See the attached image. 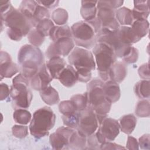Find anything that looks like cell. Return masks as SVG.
Returning a JSON list of instances; mask_svg holds the SVG:
<instances>
[{"label": "cell", "instance_id": "cell-20", "mask_svg": "<svg viewBox=\"0 0 150 150\" xmlns=\"http://www.w3.org/2000/svg\"><path fill=\"white\" fill-rule=\"evenodd\" d=\"M97 1H81L80 14L85 21L89 22L97 17Z\"/></svg>", "mask_w": 150, "mask_h": 150}, {"label": "cell", "instance_id": "cell-5", "mask_svg": "<svg viewBox=\"0 0 150 150\" xmlns=\"http://www.w3.org/2000/svg\"><path fill=\"white\" fill-rule=\"evenodd\" d=\"M55 121L56 115L49 107L40 108L33 113L29 125L30 133L38 139L48 135L49 131L53 128Z\"/></svg>", "mask_w": 150, "mask_h": 150}, {"label": "cell", "instance_id": "cell-6", "mask_svg": "<svg viewBox=\"0 0 150 150\" xmlns=\"http://www.w3.org/2000/svg\"><path fill=\"white\" fill-rule=\"evenodd\" d=\"M29 85V80L21 73L13 79L12 85L10 88V96L14 110L26 109L29 107L33 97Z\"/></svg>", "mask_w": 150, "mask_h": 150}, {"label": "cell", "instance_id": "cell-22", "mask_svg": "<svg viewBox=\"0 0 150 150\" xmlns=\"http://www.w3.org/2000/svg\"><path fill=\"white\" fill-rule=\"evenodd\" d=\"M127 74V67L124 63L115 62L111 67L109 79L117 83H121Z\"/></svg>", "mask_w": 150, "mask_h": 150}, {"label": "cell", "instance_id": "cell-37", "mask_svg": "<svg viewBox=\"0 0 150 150\" xmlns=\"http://www.w3.org/2000/svg\"><path fill=\"white\" fill-rule=\"evenodd\" d=\"M70 100L73 103L78 112L83 111L87 107V98L86 93L74 94L71 96Z\"/></svg>", "mask_w": 150, "mask_h": 150}, {"label": "cell", "instance_id": "cell-26", "mask_svg": "<svg viewBox=\"0 0 150 150\" xmlns=\"http://www.w3.org/2000/svg\"><path fill=\"white\" fill-rule=\"evenodd\" d=\"M115 13L116 19L120 25L131 26L135 21L132 10L128 8H120L116 10Z\"/></svg>", "mask_w": 150, "mask_h": 150}, {"label": "cell", "instance_id": "cell-28", "mask_svg": "<svg viewBox=\"0 0 150 150\" xmlns=\"http://www.w3.org/2000/svg\"><path fill=\"white\" fill-rule=\"evenodd\" d=\"M50 39L55 42L64 38H72L71 28L67 25L53 26L49 32Z\"/></svg>", "mask_w": 150, "mask_h": 150}, {"label": "cell", "instance_id": "cell-10", "mask_svg": "<svg viewBox=\"0 0 150 150\" xmlns=\"http://www.w3.org/2000/svg\"><path fill=\"white\" fill-rule=\"evenodd\" d=\"M97 8V18L101 24V29L116 31L120 25L116 19L114 9L108 6L105 1H98Z\"/></svg>", "mask_w": 150, "mask_h": 150}, {"label": "cell", "instance_id": "cell-25", "mask_svg": "<svg viewBox=\"0 0 150 150\" xmlns=\"http://www.w3.org/2000/svg\"><path fill=\"white\" fill-rule=\"evenodd\" d=\"M137 118L132 114L124 115L120 118V129L126 134H131L137 125Z\"/></svg>", "mask_w": 150, "mask_h": 150}, {"label": "cell", "instance_id": "cell-12", "mask_svg": "<svg viewBox=\"0 0 150 150\" xmlns=\"http://www.w3.org/2000/svg\"><path fill=\"white\" fill-rule=\"evenodd\" d=\"M74 42L72 38H64L53 42L46 50L45 55L49 59L54 57H65L73 50Z\"/></svg>", "mask_w": 150, "mask_h": 150}, {"label": "cell", "instance_id": "cell-39", "mask_svg": "<svg viewBox=\"0 0 150 150\" xmlns=\"http://www.w3.org/2000/svg\"><path fill=\"white\" fill-rule=\"evenodd\" d=\"M53 26H54V22L50 19L47 18L40 21L35 28L46 37L49 35V32Z\"/></svg>", "mask_w": 150, "mask_h": 150}, {"label": "cell", "instance_id": "cell-15", "mask_svg": "<svg viewBox=\"0 0 150 150\" xmlns=\"http://www.w3.org/2000/svg\"><path fill=\"white\" fill-rule=\"evenodd\" d=\"M53 79L47 69L46 63H44L40 67L38 72L30 79V86L33 90L40 91L50 85V83Z\"/></svg>", "mask_w": 150, "mask_h": 150}, {"label": "cell", "instance_id": "cell-9", "mask_svg": "<svg viewBox=\"0 0 150 150\" xmlns=\"http://www.w3.org/2000/svg\"><path fill=\"white\" fill-rule=\"evenodd\" d=\"M96 43H103L108 46L118 58H122L132 46L123 44L118 39L116 31L104 29H101L96 34Z\"/></svg>", "mask_w": 150, "mask_h": 150}, {"label": "cell", "instance_id": "cell-29", "mask_svg": "<svg viewBox=\"0 0 150 150\" xmlns=\"http://www.w3.org/2000/svg\"><path fill=\"white\" fill-rule=\"evenodd\" d=\"M86 145L87 137L74 130L70 138L69 147L72 149H84Z\"/></svg>", "mask_w": 150, "mask_h": 150}, {"label": "cell", "instance_id": "cell-44", "mask_svg": "<svg viewBox=\"0 0 150 150\" xmlns=\"http://www.w3.org/2000/svg\"><path fill=\"white\" fill-rule=\"evenodd\" d=\"M139 77L143 80H149V63H146L141 65L138 70Z\"/></svg>", "mask_w": 150, "mask_h": 150}, {"label": "cell", "instance_id": "cell-43", "mask_svg": "<svg viewBox=\"0 0 150 150\" xmlns=\"http://www.w3.org/2000/svg\"><path fill=\"white\" fill-rule=\"evenodd\" d=\"M90 149H100V144L98 142L95 132L87 137V145Z\"/></svg>", "mask_w": 150, "mask_h": 150}, {"label": "cell", "instance_id": "cell-41", "mask_svg": "<svg viewBox=\"0 0 150 150\" xmlns=\"http://www.w3.org/2000/svg\"><path fill=\"white\" fill-rule=\"evenodd\" d=\"M139 56L138 49L133 46H131L127 53L122 58L124 63L132 64L137 62Z\"/></svg>", "mask_w": 150, "mask_h": 150}, {"label": "cell", "instance_id": "cell-16", "mask_svg": "<svg viewBox=\"0 0 150 150\" xmlns=\"http://www.w3.org/2000/svg\"><path fill=\"white\" fill-rule=\"evenodd\" d=\"M19 71L18 66L12 62L11 55L5 51H1L0 76L3 78H11Z\"/></svg>", "mask_w": 150, "mask_h": 150}, {"label": "cell", "instance_id": "cell-49", "mask_svg": "<svg viewBox=\"0 0 150 150\" xmlns=\"http://www.w3.org/2000/svg\"><path fill=\"white\" fill-rule=\"evenodd\" d=\"M37 2L43 6L47 9H51V8H54L56 6H57L59 4V1H44V0H41V1H37Z\"/></svg>", "mask_w": 150, "mask_h": 150}, {"label": "cell", "instance_id": "cell-23", "mask_svg": "<svg viewBox=\"0 0 150 150\" xmlns=\"http://www.w3.org/2000/svg\"><path fill=\"white\" fill-rule=\"evenodd\" d=\"M134 21L146 19L149 15L148 1H134V8L132 9Z\"/></svg>", "mask_w": 150, "mask_h": 150}, {"label": "cell", "instance_id": "cell-42", "mask_svg": "<svg viewBox=\"0 0 150 150\" xmlns=\"http://www.w3.org/2000/svg\"><path fill=\"white\" fill-rule=\"evenodd\" d=\"M13 135L18 138H25L28 135V128L25 125H14L12 128Z\"/></svg>", "mask_w": 150, "mask_h": 150}, {"label": "cell", "instance_id": "cell-21", "mask_svg": "<svg viewBox=\"0 0 150 150\" xmlns=\"http://www.w3.org/2000/svg\"><path fill=\"white\" fill-rule=\"evenodd\" d=\"M66 62L61 57H52L46 62L47 69L53 79H58L61 71L64 69Z\"/></svg>", "mask_w": 150, "mask_h": 150}, {"label": "cell", "instance_id": "cell-1", "mask_svg": "<svg viewBox=\"0 0 150 150\" xmlns=\"http://www.w3.org/2000/svg\"><path fill=\"white\" fill-rule=\"evenodd\" d=\"M104 81L100 79H94L87 84L85 93L87 98V107H90L96 113L98 124L107 117L111 104L105 97L103 86Z\"/></svg>", "mask_w": 150, "mask_h": 150}, {"label": "cell", "instance_id": "cell-3", "mask_svg": "<svg viewBox=\"0 0 150 150\" xmlns=\"http://www.w3.org/2000/svg\"><path fill=\"white\" fill-rule=\"evenodd\" d=\"M18 62L20 66V73L30 80L44 64V56L39 47L25 45L18 51Z\"/></svg>", "mask_w": 150, "mask_h": 150}, {"label": "cell", "instance_id": "cell-45", "mask_svg": "<svg viewBox=\"0 0 150 150\" xmlns=\"http://www.w3.org/2000/svg\"><path fill=\"white\" fill-rule=\"evenodd\" d=\"M138 145L140 146L142 149H149L150 145V138L149 134H146L141 136L139 138L138 141Z\"/></svg>", "mask_w": 150, "mask_h": 150}, {"label": "cell", "instance_id": "cell-51", "mask_svg": "<svg viewBox=\"0 0 150 150\" xmlns=\"http://www.w3.org/2000/svg\"><path fill=\"white\" fill-rule=\"evenodd\" d=\"M106 4L113 9L120 8L124 3V1H105Z\"/></svg>", "mask_w": 150, "mask_h": 150}, {"label": "cell", "instance_id": "cell-34", "mask_svg": "<svg viewBox=\"0 0 150 150\" xmlns=\"http://www.w3.org/2000/svg\"><path fill=\"white\" fill-rule=\"evenodd\" d=\"M69 15L67 11L63 8H57L52 13V19L57 26L64 25L68 20Z\"/></svg>", "mask_w": 150, "mask_h": 150}, {"label": "cell", "instance_id": "cell-36", "mask_svg": "<svg viewBox=\"0 0 150 150\" xmlns=\"http://www.w3.org/2000/svg\"><path fill=\"white\" fill-rule=\"evenodd\" d=\"M80 112H75L68 115H62V120L64 125L67 127L77 129L79 121Z\"/></svg>", "mask_w": 150, "mask_h": 150}, {"label": "cell", "instance_id": "cell-33", "mask_svg": "<svg viewBox=\"0 0 150 150\" xmlns=\"http://www.w3.org/2000/svg\"><path fill=\"white\" fill-rule=\"evenodd\" d=\"M135 113L137 116L141 118L149 117L150 115V105L149 100L141 99L135 107Z\"/></svg>", "mask_w": 150, "mask_h": 150}, {"label": "cell", "instance_id": "cell-40", "mask_svg": "<svg viewBox=\"0 0 150 150\" xmlns=\"http://www.w3.org/2000/svg\"><path fill=\"white\" fill-rule=\"evenodd\" d=\"M59 110L62 115H68L78 112L73 103L70 100L61 101L59 104Z\"/></svg>", "mask_w": 150, "mask_h": 150}, {"label": "cell", "instance_id": "cell-19", "mask_svg": "<svg viewBox=\"0 0 150 150\" xmlns=\"http://www.w3.org/2000/svg\"><path fill=\"white\" fill-rule=\"evenodd\" d=\"M116 33L120 40L126 45L132 46L133 43H137L141 40L135 34L131 26H120L116 30Z\"/></svg>", "mask_w": 150, "mask_h": 150}, {"label": "cell", "instance_id": "cell-17", "mask_svg": "<svg viewBox=\"0 0 150 150\" xmlns=\"http://www.w3.org/2000/svg\"><path fill=\"white\" fill-rule=\"evenodd\" d=\"M58 80L64 86L71 87L78 81V74L74 67L68 64L60 73Z\"/></svg>", "mask_w": 150, "mask_h": 150}, {"label": "cell", "instance_id": "cell-14", "mask_svg": "<svg viewBox=\"0 0 150 150\" xmlns=\"http://www.w3.org/2000/svg\"><path fill=\"white\" fill-rule=\"evenodd\" d=\"M98 131L107 141H112L120 133V125L117 120L105 117L99 124Z\"/></svg>", "mask_w": 150, "mask_h": 150}, {"label": "cell", "instance_id": "cell-50", "mask_svg": "<svg viewBox=\"0 0 150 150\" xmlns=\"http://www.w3.org/2000/svg\"><path fill=\"white\" fill-rule=\"evenodd\" d=\"M1 5V15L6 13L12 6L9 1H0Z\"/></svg>", "mask_w": 150, "mask_h": 150}, {"label": "cell", "instance_id": "cell-32", "mask_svg": "<svg viewBox=\"0 0 150 150\" xmlns=\"http://www.w3.org/2000/svg\"><path fill=\"white\" fill-rule=\"evenodd\" d=\"M32 115L30 112L24 108L15 110L13 114V118L16 123L22 125L28 124L31 120Z\"/></svg>", "mask_w": 150, "mask_h": 150}, {"label": "cell", "instance_id": "cell-38", "mask_svg": "<svg viewBox=\"0 0 150 150\" xmlns=\"http://www.w3.org/2000/svg\"><path fill=\"white\" fill-rule=\"evenodd\" d=\"M49 17L50 13L48 9L38 4L33 15V21L36 26L40 21L45 19L49 18Z\"/></svg>", "mask_w": 150, "mask_h": 150}, {"label": "cell", "instance_id": "cell-31", "mask_svg": "<svg viewBox=\"0 0 150 150\" xmlns=\"http://www.w3.org/2000/svg\"><path fill=\"white\" fill-rule=\"evenodd\" d=\"M131 27L137 36L141 39L148 34L149 23L147 19H138L134 22Z\"/></svg>", "mask_w": 150, "mask_h": 150}, {"label": "cell", "instance_id": "cell-7", "mask_svg": "<svg viewBox=\"0 0 150 150\" xmlns=\"http://www.w3.org/2000/svg\"><path fill=\"white\" fill-rule=\"evenodd\" d=\"M98 75L101 80H110L109 73L112 65L116 62L117 57L113 50L103 43H96L93 48Z\"/></svg>", "mask_w": 150, "mask_h": 150}, {"label": "cell", "instance_id": "cell-48", "mask_svg": "<svg viewBox=\"0 0 150 150\" xmlns=\"http://www.w3.org/2000/svg\"><path fill=\"white\" fill-rule=\"evenodd\" d=\"M125 148V147H123L115 143L111 142L110 141H107L101 144L100 146L101 149H120Z\"/></svg>", "mask_w": 150, "mask_h": 150}, {"label": "cell", "instance_id": "cell-13", "mask_svg": "<svg viewBox=\"0 0 150 150\" xmlns=\"http://www.w3.org/2000/svg\"><path fill=\"white\" fill-rule=\"evenodd\" d=\"M75 129L67 127H60L56 131L50 134L49 142L53 149H68L70 138Z\"/></svg>", "mask_w": 150, "mask_h": 150}, {"label": "cell", "instance_id": "cell-4", "mask_svg": "<svg viewBox=\"0 0 150 150\" xmlns=\"http://www.w3.org/2000/svg\"><path fill=\"white\" fill-rule=\"evenodd\" d=\"M68 61L74 67L78 74V81L87 83L91 80V71L96 69V62L93 53L88 49L76 47L68 56Z\"/></svg>", "mask_w": 150, "mask_h": 150}, {"label": "cell", "instance_id": "cell-24", "mask_svg": "<svg viewBox=\"0 0 150 150\" xmlns=\"http://www.w3.org/2000/svg\"><path fill=\"white\" fill-rule=\"evenodd\" d=\"M38 5V3L37 1L32 0H25L21 2L18 9L30 21L33 28L36 27L33 21V15Z\"/></svg>", "mask_w": 150, "mask_h": 150}, {"label": "cell", "instance_id": "cell-18", "mask_svg": "<svg viewBox=\"0 0 150 150\" xmlns=\"http://www.w3.org/2000/svg\"><path fill=\"white\" fill-rule=\"evenodd\" d=\"M103 89L105 98L111 103H114L119 100L121 91L118 83L110 80L106 81L104 83Z\"/></svg>", "mask_w": 150, "mask_h": 150}, {"label": "cell", "instance_id": "cell-27", "mask_svg": "<svg viewBox=\"0 0 150 150\" xmlns=\"http://www.w3.org/2000/svg\"><path fill=\"white\" fill-rule=\"evenodd\" d=\"M42 100L47 105H53L59 103V95L58 92L50 85L39 91Z\"/></svg>", "mask_w": 150, "mask_h": 150}, {"label": "cell", "instance_id": "cell-11", "mask_svg": "<svg viewBox=\"0 0 150 150\" xmlns=\"http://www.w3.org/2000/svg\"><path fill=\"white\" fill-rule=\"evenodd\" d=\"M98 127V122L96 113L89 107L80 112L79 121L77 130L88 137L94 134Z\"/></svg>", "mask_w": 150, "mask_h": 150}, {"label": "cell", "instance_id": "cell-2", "mask_svg": "<svg viewBox=\"0 0 150 150\" xmlns=\"http://www.w3.org/2000/svg\"><path fill=\"white\" fill-rule=\"evenodd\" d=\"M1 28L4 24L8 28L6 30L8 37L12 40L19 41L28 35L33 28L30 21L19 9L11 8L4 14L1 15Z\"/></svg>", "mask_w": 150, "mask_h": 150}, {"label": "cell", "instance_id": "cell-8", "mask_svg": "<svg viewBox=\"0 0 150 150\" xmlns=\"http://www.w3.org/2000/svg\"><path fill=\"white\" fill-rule=\"evenodd\" d=\"M70 28L72 38L77 46L90 49L97 43L96 33L88 22L80 21L74 23Z\"/></svg>", "mask_w": 150, "mask_h": 150}, {"label": "cell", "instance_id": "cell-46", "mask_svg": "<svg viewBox=\"0 0 150 150\" xmlns=\"http://www.w3.org/2000/svg\"><path fill=\"white\" fill-rule=\"evenodd\" d=\"M10 95V89L9 86L4 83L0 84V100L3 101L5 100Z\"/></svg>", "mask_w": 150, "mask_h": 150}, {"label": "cell", "instance_id": "cell-30", "mask_svg": "<svg viewBox=\"0 0 150 150\" xmlns=\"http://www.w3.org/2000/svg\"><path fill=\"white\" fill-rule=\"evenodd\" d=\"M149 80H142L137 82L134 86L135 95L140 99H149L150 96Z\"/></svg>", "mask_w": 150, "mask_h": 150}, {"label": "cell", "instance_id": "cell-35", "mask_svg": "<svg viewBox=\"0 0 150 150\" xmlns=\"http://www.w3.org/2000/svg\"><path fill=\"white\" fill-rule=\"evenodd\" d=\"M45 36L36 28L32 29L28 35V39L32 45L39 47L44 42Z\"/></svg>", "mask_w": 150, "mask_h": 150}, {"label": "cell", "instance_id": "cell-47", "mask_svg": "<svg viewBox=\"0 0 150 150\" xmlns=\"http://www.w3.org/2000/svg\"><path fill=\"white\" fill-rule=\"evenodd\" d=\"M126 148L128 149H138V142L137 139L132 136H128L126 144Z\"/></svg>", "mask_w": 150, "mask_h": 150}]
</instances>
